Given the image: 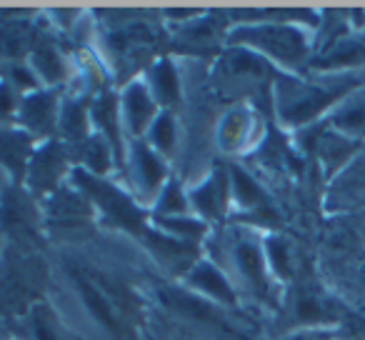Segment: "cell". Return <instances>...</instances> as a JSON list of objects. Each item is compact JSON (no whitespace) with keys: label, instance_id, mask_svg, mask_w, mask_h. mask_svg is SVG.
<instances>
[{"label":"cell","instance_id":"obj_8","mask_svg":"<svg viewBox=\"0 0 365 340\" xmlns=\"http://www.w3.org/2000/svg\"><path fill=\"white\" fill-rule=\"evenodd\" d=\"M173 138H175V133H173V120L168 115H160L155 120V125H153V143H155L160 150H170Z\"/></svg>","mask_w":365,"mask_h":340},{"label":"cell","instance_id":"obj_4","mask_svg":"<svg viewBox=\"0 0 365 340\" xmlns=\"http://www.w3.org/2000/svg\"><path fill=\"white\" fill-rule=\"evenodd\" d=\"M235 258H238L243 273L248 275L253 283H263V260H260V253H258V248H255V245H250V243L238 245V250H235Z\"/></svg>","mask_w":365,"mask_h":340},{"label":"cell","instance_id":"obj_7","mask_svg":"<svg viewBox=\"0 0 365 340\" xmlns=\"http://www.w3.org/2000/svg\"><path fill=\"white\" fill-rule=\"evenodd\" d=\"M138 170H140V178L148 188L158 185V180H160V175H163V165L145 150V148H138Z\"/></svg>","mask_w":365,"mask_h":340},{"label":"cell","instance_id":"obj_14","mask_svg":"<svg viewBox=\"0 0 365 340\" xmlns=\"http://www.w3.org/2000/svg\"><path fill=\"white\" fill-rule=\"evenodd\" d=\"M36 335H38V340H56V338H53V333L46 328V325H36Z\"/></svg>","mask_w":365,"mask_h":340},{"label":"cell","instance_id":"obj_9","mask_svg":"<svg viewBox=\"0 0 365 340\" xmlns=\"http://www.w3.org/2000/svg\"><path fill=\"white\" fill-rule=\"evenodd\" d=\"M338 125H343L345 130L363 133L365 130V103H358L355 108L345 110L343 115L338 118Z\"/></svg>","mask_w":365,"mask_h":340},{"label":"cell","instance_id":"obj_2","mask_svg":"<svg viewBox=\"0 0 365 340\" xmlns=\"http://www.w3.org/2000/svg\"><path fill=\"white\" fill-rule=\"evenodd\" d=\"M193 285H198L200 290H208L210 295L225 300V303H233V293H230V285L225 283V278L213 268V265H198L193 273Z\"/></svg>","mask_w":365,"mask_h":340},{"label":"cell","instance_id":"obj_5","mask_svg":"<svg viewBox=\"0 0 365 340\" xmlns=\"http://www.w3.org/2000/svg\"><path fill=\"white\" fill-rule=\"evenodd\" d=\"M153 83H155V93L160 101L170 103L178 98V81H175V71H173L168 63H160V66L153 71Z\"/></svg>","mask_w":365,"mask_h":340},{"label":"cell","instance_id":"obj_1","mask_svg":"<svg viewBox=\"0 0 365 340\" xmlns=\"http://www.w3.org/2000/svg\"><path fill=\"white\" fill-rule=\"evenodd\" d=\"M78 180L86 185L88 193H91L93 198L103 205V210H106L108 215H113L118 223L128 225V228H140V215H138V210L133 208V203L125 195H120L115 188L101 183V180H93L91 175H86V173L78 175Z\"/></svg>","mask_w":365,"mask_h":340},{"label":"cell","instance_id":"obj_10","mask_svg":"<svg viewBox=\"0 0 365 340\" xmlns=\"http://www.w3.org/2000/svg\"><path fill=\"white\" fill-rule=\"evenodd\" d=\"M168 228L178 230V233H188V235H200L203 233V225L193 223V220H165Z\"/></svg>","mask_w":365,"mask_h":340},{"label":"cell","instance_id":"obj_12","mask_svg":"<svg viewBox=\"0 0 365 340\" xmlns=\"http://www.w3.org/2000/svg\"><path fill=\"white\" fill-rule=\"evenodd\" d=\"M270 253H273V263L280 273H288V258H285V248L280 243H270Z\"/></svg>","mask_w":365,"mask_h":340},{"label":"cell","instance_id":"obj_6","mask_svg":"<svg viewBox=\"0 0 365 340\" xmlns=\"http://www.w3.org/2000/svg\"><path fill=\"white\" fill-rule=\"evenodd\" d=\"M233 183H235V195L243 205H258L263 200L260 188L243 173V170H233Z\"/></svg>","mask_w":365,"mask_h":340},{"label":"cell","instance_id":"obj_13","mask_svg":"<svg viewBox=\"0 0 365 340\" xmlns=\"http://www.w3.org/2000/svg\"><path fill=\"white\" fill-rule=\"evenodd\" d=\"M163 210H173V213L182 210V200H180V193H178V188H168V198L163 200Z\"/></svg>","mask_w":365,"mask_h":340},{"label":"cell","instance_id":"obj_11","mask_svg":"<svg viewBox=\"0 0 365 340\" xmlns=\"http://www.w3.org/2000/svg\"><path fill=\"white\" fill-rule=\"evenodd\" d=\"M298 315L303 320H318V318H323V313H320V305L315 303V300H303V303L298 305Z\"/></svg>","mask_w":365,"mask_h":340},{"label":"cell","instance_id":"obj_3","mask_svg":"<svg viewBox=\"0 0 365 340\" xmlns=\"http://www.w3.org/2000/svg\"><path fill=\"white\" fill-rule=\"evenodd\" d=\"M78 288H81L83 298H86L88 308L93 310V315H96L103 325H108V328H115V320H113V313H110V308H108L106 300H103V295L98 293L91 283H86L83 278H78Z\"/></svg>","mask_w":365,"mask_h":340}]
</instances>
